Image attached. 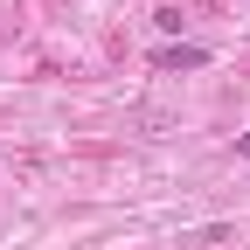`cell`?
I'll return each mask as SVG.
<instances>
[{"mask_svg": "<svg viewBox=\"0 0 250 250\" xmlns=\"http://www.w3.org/2000/svg\"><path fill=\"white\" fill-rule=\"evenodd\" d=\"M153 70H208V49L202 42H167L160 56H153Z\"/></svg>", "mask_w": 250, "mask_h": 250, "instance_id": "6da1fadb", "label": "cell"}, {"mask_svg": "<svg viewBox=\"0 0 250 250\" xmlns=\"http://www.w3.org/2000/svg\"><path fill=\"white\" fill-rule=\"evenodd\" d=\"M236 153H243V160H250V132H243V139H236Z\"/></svg>", "mask_w": 250, "mask_h": 250, "instance_id": "7a4b0ae2", "label": "cell"}]
</instances>
